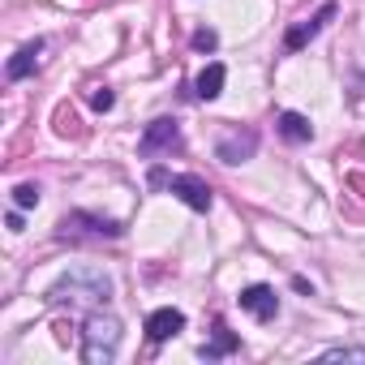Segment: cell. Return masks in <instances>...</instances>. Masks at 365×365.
<instances>
[{
  "label": "cell",
  "instance_id": "1",
  "mask_svg": "<svg viewBox=\"0 0 365 365\" xmlns=\"http://www.w3.org/2000/svg\"><path fill=\"white\" fill-rule=\"evenodd\" d=\"M116 348H120V322L112 318V314H91L86 318V327H82V361H91V365H108L112 356H116Z\"/></svg>",
  "mask_w": 365,
  "mask_h": 365
},
{
  "label": "cell",
  "instance_id": "2",
  "mask_svg": "<svg viewBox=\"0 0 365 365\" xmlns=\"http://www.w3.org/2000/svg\"><path fill=\"white\" fill-rule=\"evenodd\" d=\"M150 185H168V194H176L190 211H211V202H215L211 185H207L202 176H190V172H163V168H155L150 172Z\"/></svg>",
  "mask_w": 365,
  "mask_h": 365
},
{
  "label": "cell",
  "instance_id": "3",
  "mask_svg": "<svg viewBox=\"0 0 365 365\" xmlns=\"http://www.w3.org/2000/svg\"><path fill=\"white\" fill-rule=\"evenodd\" d=\"M112 279L99 271H73L52 288V301H108Z\"/></svg>",
  "mask_w": 365,
  "mask_h": 365
},
{
  "label": "cell",
  "instance_id": "4",
  "mask_svg": "<svg viewBox=\"0 0 365 365\" xmlns=\"http://www.w3.org/2000/svg\"><path fill=\"white\" fill-rule=\"evenodd\" d=\"M125 228L112 224V220H99V215H86V211H73L61 220V241H116Z\"/></svg>",
  "mask_w": 365,
  "mask_h": 365
},
{
  "label": "cell",
  "instance_id": "5",
  "mask_svg": "<svg viewBox=\"0 0 365 365\" xmlns=\"http://www.w3.org/2000/svg\"><path fill=\"white\" fill-rule=\"evenodd\" d=\"M180 146H185V138H180V125H176L172 116L150 120L146 133H142V142H138V150H142L146 159H155V155H172V150H180Z\"/></svg>",
  "mask_w": 365,
  "mask_h": 365
},
{
  "label": "cell",
  "instance_id": "6",
  "mask_svg": "<svg viewBox=\"0 0 365 365\" xmlns=\"http://www.w3.org/2000/svg\"><path fill=\"white\" fill-rule=\"evenodd\" d=\"M254 150H258V133L254 129H228L215 142V155L224 163H245V159H254Z\"/></svg>",
  "mask_w": 365,
  "mask_h": 365
},
{
  "label": "cell",
  "instance_id": "7",
  "mask_svg": "<svg viewBox=\"0 0 365 365\" xmlns=\"http://www.w3.org/2000/svg\"><path fill=\"white\" fill-rule=\"evenodd\" d=\"M241 309L254 314V318H262V322H271L275 309H279V297H275V288H267V284H250V288L241 292Z\"/></svg>",
  "mask_w": 365,
  "mask_h": 365
},
{
  "label": "cell",
  "instance_id": "8",
  "mask_svg": "<svg viewBox=\"0 0 365 365\" xmlns=\"http://www.w3.org/2000/svg\"><path fill=\"white\" fill-rule=\"evenodd\" d=\"M176 331H185V314H180V309H172V305H163V309H155V314L146 318V335H150L155 344L172 339Z\"/></svg>",
  "mask_w": 365,
  "mask_h": 365
},
{
  "label": "cell",
  "instance_id": "9",
  "mask_svg": "<svg viewBox=\"0 0 365 365\" xmlns=\"http://www.w3.org/2000/svg\"><path fill=\"white\" fill-rule=\"evenodd\" d=\"M331 18H335V5H322V9H318V14H314L309 22H301V26H292V31L284 35V48H288V52L305 48V43H309V39H314V35H318V31H322L327 22H331Z\"/></svg>",
  "mask_w": 365,
  "mask_h": 365
},
{
  "label": "cell",
  "instance_id": "10",
  "mask_svg": "<svg viewBox=\"0 0 365 365\" xmlns=\"http://www.w3.org/2000/svg\"><path fill=\"white\" fill-rule=\"evenodd\" d=\"M275 125H279V138H284V142H297V146H301V142L314 138V125H309L301 112H279Z\"/></svg>",
  "mask_w": 365,
  "mask_h": 365
},
{
  "label": "cell",
  "instance_id": "11",
  "mask_svg": "<svg viewBox=\"0 0 365 365\" xmlns=\"http://www.w3.org/2000/svg\"><path fill=\"white\" fill-rule=\"evenodd\" d=\"M39 52H43V43H26L14 61H9V78L14 82H22V78H31L35 69H39Z\"/></svg>",
  "mask_w": 365,
  "mask_h": 365
},
{
  "label": "cell",
  "instance_id": "12",
  "mask_svg": "<svg viewBox=\"0 0 365 365\" xmlns=\"http://www.w3.org/2000/svg\"><path fill=\"white\" fill-rule=\"evenodd\" d=\"M224 78H228V73H224V65H207V69L198 73V82H194L198 99H207V103H211V99H220V91H224Z\"/></svg>",
  "mask_w": 365,
  "mask_h": 365
},
{
  "label": "cell",
  "instance_id": "13",
  "mask_svg": "<svg viewBox=\"0 0 365 365\" xmlns=\"http://www.w3.org/2000/svg\"><path fill=\"white\" fill-rule=\"evenodd\" d=\"M228 352H237V335H232L224 322H215L211 344H202V361H220V356H228Z\"/></svg>",
  "mask_w": 365,
  "mask_h": 365
},
{
  "label": "cell",
  "instance_id": "14",
  "mask_svg": "<svg viewBox=\"0 0 365 365\" xmlns=\"http://www.w3.org/2000/svg\"><path fill=\"white\" fill-rule=\"evenodd\" d=\"M14 207H18V211L39 207V185H35V180H22V185L14 190Z\"/></svg>",
  "mask_w": 365,
  "mask_h": 365
},
{
  "label": "cell",
  "instance_id": "15",
  "mask_svg": "<svg viewBox=\"0 0 365 365\" xmlns=\"http://www.w3.org/2000/svg\"><path fill=\"white\" fill-rule=\"evenodd\" d=\"M322 361H361V365H365V348H352V344H344V348H327Z\"/></svg>",
  "mask_w": 365,
  "mask_h": 365
},
{
  "label": "cell",
  "instance_id": "16",
  "mask_svg": "<svg viewBox=\"0 0 365 365\" xmlns=\"http://www.w3.org/2000/svg\"><path fill=\"white\" fill-rule=\"evenodd\" d=\"M112 103H116V95H112L108 86H99V91H91V108H95V112H108Z\"/></svg>",
  "mask_w": 365,
  "mask_h": 365
},
{
  "label": "cell",
  "instance_id": "17",
  "mask_svg": "<svg viewBox=\"0 0 365 365\" xmlns=\"http://www.w3.org/2000/svg\"><path fill=\"white\" fill-rule=\"evenodd\" d=\"M194 48L211 52V48H215V31H198V35H194Z\"/></svg>",
  "mask_w": 365,
  "mask_h": 365
}]
</instances>
